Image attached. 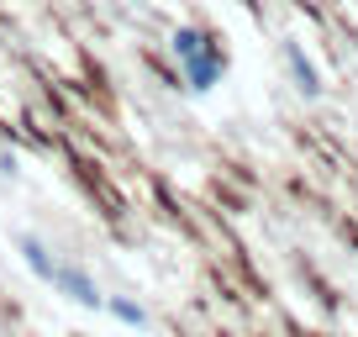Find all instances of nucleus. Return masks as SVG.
Instances as JSON below:
<instances>
[{"mask_svg": "<svg viewBox=\"0 0 358 337\" xmlns=\"http://www.w3.org/2000/svg\"><path fill=\"white\" fill-rule=\"evenodd\" d=\"M185 85H190L195 95H206V90H216L222 85V74H227V58L216 53V48H206V53H195V58H185Z\"/></svg>", "mask_w": 358, "mask_h": 337, "instance_id": "1", "label": "nucleus"}, {"mask_svg": "<svg viewBox=\"0 0 358 337\" xmlns=\"http://www.w3.org/2000/svg\"><path fill=\"white\" fill-rule=\"evenodd\" d=\"M48 285H53V290H64L74 306H90V311H95V306H106V295L95 290V280H90L85 269H64V264H58V269H53V280H48Z\"/></svg>", "mask_w": 358, "mask_h": 337, "instance_id": "2", "label": "nucleus"}, {"mask_svg": "<svg viewBox=\"0 0 358 337\" xmlns=\"http://www.w3.org/2000/svg\"><path fill=\"white\" fill-rule=\"evenodd\" d=\"M16 248H22V259H27V269H32L37 280H53V269H58V264L48 259V243H43V237L22 232V237H16Z\"/></svg>", "mask_w": 358, "mask_h": 337, "instance_id": "3", "label": "nucleus"}, {"mask_svg": "<svg viewBox=\"0 0 358 337\" xmlns=\"http://www.w3.org/2000/svg\"><path fill=\"white\" fill-rule=\"evenodd\" d=\"M285 64H290V74H295V85H301L306 95H322V74H316V64L301 53L295 43H285Z\"/></svg>", "mask_w": 358, "mask_h": 337, "instance_id": "4", "label": "nucleus"}, {"mask_svg": "<svg viewBox=\"0 0 358 337\" xmlns=\"http://www.w3.org/2000/svg\"><path fill=\"white\" fill-rule=\"evenodd\" d=\"M169 48H174V58H179V64H185V58L206 53V48H211V37H206L201 27H179V32L169 37Z\"/></svg>", "mask_w": 358, "mask_h": 337, "instance_id": "5", "label": "nucleus"}, {"mask_svg": "<svg viewBox=\"0 0 358 337\" xmlns=\"http://www.w3.org/2000/svg\"><path fill=\"white\" fill-rule=\"evenodd\" d=\"M106 306H111V316H116L122 327H137V332L148 327V311H143L137 301H127V295H116V301H106Z\"/></svg>", "mask_w": 358, "mask_h": 337, "instance_id": "6", "label": "nucleus"}, {"mask_svg": "<svg viewBox=\"0 0 358 337\" xmlns=\"http://www.w3.org/2000/svg\"><path fill=\"white\" fill-rule=\"evenodd\" d=\"M0 174H16V153H0Z\"/></svg>", "mask_w": 358, "mask_h": 337, "instance_id": "7", "label": "nucleus"}]
</instances>
